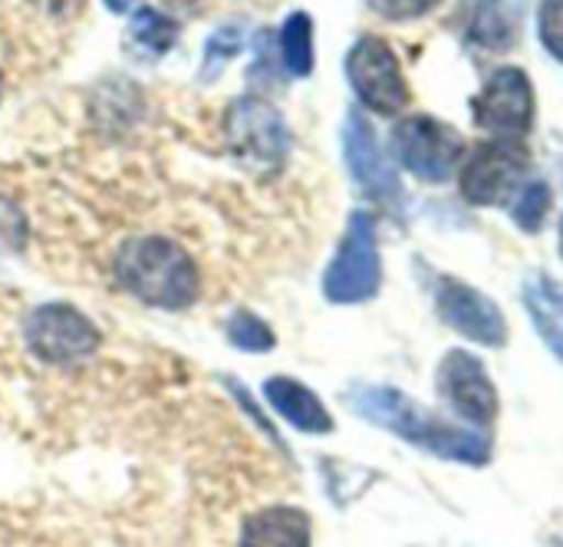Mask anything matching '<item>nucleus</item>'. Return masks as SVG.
<instances>
[{
  "label": "nucleus",
  "instance_id": "obj_1",
  "mask_svg": "<svg viewBox=\"0 0 563 547\" xmlns=\"http://www.w3.org/2000/svg\"><path fill=\"white\" fill-rule=\"evenodd\" d=\"M350 409L360 413L366 423L383 426L396 433L399 439L449 459V462H465V466H485L492 459V446L482 433H472L465 426L445 423L416 400L402 396L393 386H360L350 393Z\"/></svg>",
  "mask_w": 563,
  "mask_h": 547
},
{
  "label": "nucleus",
  "instance_id": "obj_2",
  "mask_svg": "<svg viewBox=\"0 0 563 547\" xmlns=\"http://www.w3.org/2000/svg\"><path fill=\"white\" fill-rule=\"evenodd\" d=\"M112 271L119 287L148 307L185 310L201 294L198 264L178 241L162 234H142L125 241L112 261Z\"/></svg>",
  "mask_w": 563,
  "mask_h": 547
},
{
  "label": "nucleus",
  "instance_id": "obj_3",
  "mask_svg": "<svg viewBox=\"0 0 563 547\" xmlns=\"http://www.w3.org/2000/svg\"><path fill=\"white\" fill-rule=\"evenodd\" d=\"M383 284L376 218L369 211H353L346 234L323 274V294L330 304H363L373 300Z\"/></svg>",
  "mask_w": 563,
  "mask_h": 547
},
{
  "label": "nucleus",
  "instance_id": "obj_4",
  "mask_svg": "<svg viewBox=\"0 0 563 547\" xmlns=\"http://www.w3.org/2000/svg\"><path fill=\"white\" fill-rule=\"evenodd\" d=\"M224 135L234 158L254 172H274L290 152V132L284 116L257 96H241L224 116Z\"/></svg>",
  "mask_w": 563,
  "mask_h": 547
},
{
  "label": "nucleus",
  "instance_id": "obj_5",
  "mask_svg": "<svg viewBox=\"0 0 563 547\" xmlns=\"http://www.w3.org/2000/svg\"><path fill=\"white\" fill-rule=\"evenodd\" d=\"M23 340L36 360L49 367H73L99 350L102 333L82 310L69 304H43L26 317Z\"/></svg>",
  "mask_w": 563,
  "mask_h": 547
},
{
  "label": "nucleus",
  "instance_id": "obj_6",
  "mask_svg": "<svg viewBox=\"0 0 563 547\" xmlns=\"http://www.w3.org/2000/svg\"><path fill=\"white\" fill-rule=\"evenodd\" d=\"M396 158L422 182H445L465 158V139L435 116H409L393 129Z\"/></svg>",
  "mask_w": 563,
  "mask_h": 547
},
{
  "label": "nucleus",
  "instance_id": "obj_7",
  "mask_svg": "<svg viewBox=\"0 0 563 547\" xmlns=\"http://www.w3.org/2000/svg\"><path fill=\"white\" fill-rule=\"evenodd\" d=\"M531 172V155L521 142L495 139L478 145L459 172V188L472 205H505L525 188Z\"/></svg>",
  "mask_w": 563,
  "mask_h": 547
},
{
  "label": "nucleus",
  "instance_id": "obj_8",
  "mask_svg": "<svg viewBox=\"0 0 563 547\" xmlns=\"http://www.w3.org/2000/svg\"><path fill=\"white\" fill-rule=\"evenodd\" d=\"M346 76L360 102L379 116H396L409 106V86L393 46L383 36H363L346 56Z\"/></svg>",
  "mask_w": 563,
  "mask_h": 547
},
{
  "label": "nucleus",
  "instance_id": "obj_9",
  "mask_svg": "<svg viewBox=\"0 0 563 547\" xmlns=\"http://www.w3.org/2000/svg\"><path fill=\"white\" fill-rule=\"evenodd\" d=\"M475 125L495 139L521 142L534 125V86L525 69L505 66L488 76L482 92L472 99Z\"/></svg>",
  "mask_w": 563,
  "mask_h": 547
},
{
  "label": "nucleus",
  "instance_id": "obj_10",
  "mask_svg": "<svg viewBox=\"0 0 563 547\" xmlns=\"http://www.w3.org/2000/svg\"><path fill=\"white\" fill-rule=\"evenodd\" d=\"M435 307H439V317L452 330H459L465 340H475L482 347H505L508 324L501 317V307L478 287L459 277H439Z\"/></svg>",
  "mask_w": 563,
  "mask_h": 547
},
{
  "label": "nucleus",
  "instance_id": "obj_11",
  "mask_svg": "<svg viewBox=\"0 0 563 547\" xmlns=\"http://www.w3.org/2000/svg\"><path fill=\"white\" fill-rule=\"evenodd\" d=\"M435 390L452 406L455 416L468 419L472 426H488L498 416V393L485 363L465 350H452L442 357L435 373Z\"/></svg>",
  "mask_w": 563,
  "mask_h": 547
},
{
  "label": "nucleus",
  "instance_id": "obj_12",
  "mask_svg": "<svg viewBox=\"0 0 563 547\" xmlns=\"http://www.w3.org/2000/svg\"><path fill=\"white\" fill-rule=\"evenodd\" d=\"M343 152H346V165H350L356 185L369 198H376V201H383L389 208H399L402 205L399 175L389 165V158H386L379 139H376L373 125L356 109L346 116V125H343Z\"/></svg>",
  "mask_w": 563,
  "mask_h": 547
},
{
  "label": "nucleus",
  "instance_id": "obj_13",
  "mask_svg": "<svg viewBox=\"0 0 563 547\" xmlns=\"http://www.w3.org/2000/svg\"><path fill=\"white\" fill-rule=\"evenodd\" d=\"M264 396L267 403L274 406V413L290 423L294 429L300 433H313V436H323V433H333V419L327 413V406L317 400V393L290 376H271L264 383Z\"/></svg>",
  "mask_w": 563,
  "mask_h": 547
},
{
  "label": "nucleus",
  "instance_id": "obj_14",
  "mask_svg": "<svg viewBox=\"0 0 563 547\" xmlns=\"http://www.w3.org/2000/svg\"><path fill=\"white\" fill-rule=\"evenodd\" d=\"M459 17L465 36L488 53H508L518 43V13L505 0H465Z\"/></svg>",
  "mask_w": 563,
  "mask_h": 547
},
{
  "label": "nucleus",
  "instance_id": "obj_15",
  "mask_svg": "<svg viewBox=\"0 0 563 547\" xmlns=\"http://www.w3.org/2000/svg\"><path fill=\"white\" fill-rule=\"evenodd\" d=\"M238 547H310V518L287 505L264 508L244 522Z\"/></svg>",
  "mask_w": 563,
  "mask_h": 547
},
{
  "label": "nucleus",
  "instance_id": "obj_16",
  "mask_svg": "<svg viewBox=\"0 0 563 547\" xmlns=\"http://www.w3.org/2000/svg\"><path fill=\"white\" fill-rule=\"evenodd\" d=\"M525 304L534 320V330L563 363V287L548 274H534L525 284Z\"/></svg>",
  "mask_w": 563,
  "mask_h": 547
},
{
  "label": "nucleus",
  "instance_id": "obj_17",
  "mask_svg": "<svg viewBox=\"0 0 563 547\" xmlns=\"http://www.w3.org/2000/svg\"><path fill=\"white\" fill-rule=\"evenodd\" d=\"M280 63L290 76L307 79L313 73V20L297 10L280 26Z\"/></svg>",
  "mask_w": 563,
  "mask_h": 547
},
{
  "label": "nucleus",
  "instance_id": "obj_18",
  "mask_svg": "<svg viewBox=\"0 0 563 547\" xmlns=\"http://www.w3.org/2000/svg\"><path fill=\"white\" fill-rule=\"evenodd\" d=\"M129 33H132V43L139 50H145L148 56H165L175 46L181 26L168 13H162L155 7H135L132 23H129Z\"/></svg>",
  "mask_w": 563,
  "mask_h": 547
},
{
  "label": "nucleus",
  "instance_id": "obj_19",
  "mask_svg": "<svg viewBox=\"0 0 563 547\" xmlns=\"http://www.w3.org/2000/svg\"><path fill=\"white\" fill-rule=\"evenodd\" d=\"M244 46V30L238 23H224L218 26L208 43H205V59H201V83H214L218 73L241 53Z\"/></svg>",
  "mask_w": 563,
  "mask_h": 547
},
{
  "label": "nucleus",
  "instance_id": "obj_20",
  "mask_svg": "<svg viewBox=\"0 0 563 547\" xmlns=\"http://www.w3.org/2000/svg\"><path fill=\"white\" fill-rule=\"evenodd\" d=\"M224 330H228V340H231L238 350H244V353H267V350L277 347L274 330H271L257 314H251V310H234V314L228 317Z\"/></svg>",
  "mask_w": 563,
  "mask_h": 547
},
{
  "label": "nucleus",
  "instance_id": "obj_21",
  "mask_svg": "<svg viewBox=\"0 0 563 547\" xmlns=\"http://www.w3.org/2000/svg\"><path fill=\"white\" fill-rule=\"evenodd\" d=\"M548 211H551V188H548V182H525V188L511 201V218L528 234H534V231H541Z\"/></svg>",
  "mask_w": 563,
  "mask_h": 547
},
{
  "label": "nucleus",
  "instance_id": "obj_22",
  "mask_svg": "<svg viewBox=\"0 0 563 547\" xmlns=\"http://www.w3.org/2000/svg\"><path fill=\"white\" fill-rule=\"evenodd\" d=\"M538 33L544 50L563 63V0H544L538 13Z\"/></svg>",
  "mask_w": 563,
  "mask_h": 547
},
{
  "label": "nucleus",
  "instance_id": "obj_23",
  "mask_svg": "<svg viewBox=\"0 0 563 547\" xmlns=\"http://www.w3.org/2000/svg\"><path fill=\"white\" fill-rule=\"evenodd\" d=\"M442 0H369V7L376 13H383L386 20H416L426 17L429 10H435Z\"/></svg>",
  "mask_w": 563,
  "mask_h": 547
},
{
  "label": "nucleus",
  "instance_id": "obj_24",
  "mask_svg": "<svg viewBox=\"0 0 563 547\" xmlns=\"http://www.w3.org/2000/svg\"><path fill=\"white\" fill-rule=\"evenodd\" d=\"M106 7H109L112 13H125V10L132 7V0H106Z\"/></svg>",
  "mask_w": 563,
  "mask_h": 547
},
{
  "label": "nucleus",
  "instance_id": "obj_25",
  "mask_svg": "<svg viewBox=\"0 0 563 547\" xmlns=\"http://www.w3.org/2000/svg\"><path fill=\"white\" fill-rule=\"evenodd\" d=\"M561 254H563V221H561Z\"/></svg>",
  "mask_w": 563,
  "mask_h": 547
},
{
  "label": "nucleus",
  "instance_id": "obj_26",
  "mask_svg": "<svg viewBox=\"0 0 563 547\" xmlns=\"http://www.w3.org/2000/svg\"><path fill=\"white\" fill-rule=\"evenodd\" d=\"M0 92H3V73H0Z\"/></svg>",
  "mask_w": 563,
  "mask_h": 547
}]
</instances>
